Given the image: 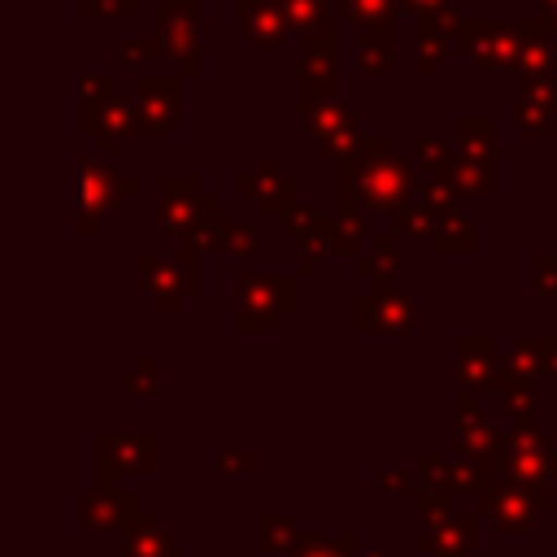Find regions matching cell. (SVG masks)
I'll list each match as a JSON object with an SVG mask.
<instances>
[{"mask_svg": "<svg viewBox=\"0 0 557 557\" xmlns=\"http://www.w3.org/2000/svg\"><path fill=\"white\" fill-rule=\"evenodd\" d=\"M535 339V348H540V357H544V374H548V383H553V392H557V331H540V335H531Z\"/></svg>", "mask_w": 557, "mask_h": 557, "instance_id": "cell-48", "label": "cell"}, {"mask_svg": "<svg viewBox=\"0 0 557 557\" xmlns=\"http://www.w3.org/2000/svg\"><path fill=\"white\" fill-rule=\"evenodd\" d=\"M196 22H200V0H161L157 4V35L165 39V52H170L178 78L200 74Z\"/></svg>", "mask_w": 557, "mask_h": 557, "instance_id": "cell-10", "label": "cell"}, {"mask_svg": "<svg viewBox=\"0 0 557 557\" xmlns=\"http://www.w3.org/2000/svg\"><path fill=\"white\" fill-rule=\"evenodd\" d=\"M379 487H392V492H405L409 487V474H383Z\"/></svg>", "mask_w": 557, "mask_h": 557, "instance_id": "cell-53", "label": "cell"}, {"mask_svg": "<svg viewBox=\"0 0 557 557\" xmlns=\"http://www.w3.org/2000/svg\"><path fill=\"white\" fill-rule=\"evenodd\" d=\"M339 17H348L357 30H379V26H396L400 9L396 0H339Z\"/></svg>", "mask_w": 557, "mask_h": 557, "instance_id": "cell-30", "label": "cell"}, {"mask_svg": "<svg viewBox=\"0 0 557 557\" xmlns=\"http://www.w3.org/2000/svg\"><path fill=\"white\" fill-rule=\"evenodd\" d=\"M218 218V196L200 187L196 174H161L157 178V231L187 239L196 226Z\"/></svg>", "mask_w": 557, "mask_h": 557, "instance_id": "cell-6", "label": "cell"}, {"mask_svg": "<svg viewBox=\"0 0 557 557\" xmlns=\"http://www.w3.org/2000/svg\"><path fill=\"white\" fill-rule=\"evenodd\" d=\"M357 157H361V183H357V200L361 209L374 218H396L413 196H418V165L409 152L396 148L392 135H361L357 139Z\"/></svg>", "mask_w": 557, "mask_h": 557, "instance_id": "cell-2", "label": "cell"}, {"mask_svg": "<svg viewBox=\"0 0 557 557\" xmlns=\"http://www.w3.org/2000/svg\"><path fill=\"white\" fill-rule=\"evenodd\" d=\"M218 466H222V470H244V474H248V470H257V457H252V453H222Z\"/></svg>", "mask_w": 557, "mask_h": 557, "instance_id": "cell-52", "label": "cell"}, {"mask_svg": "<svg viewBox=\"0 0 557 557\" xmlns=\"http://www.w3.org/2000/svg\"><path fill=\"white\" fill-rule=\"evenodd\" d=\"M413 479H418L422 496H457L453 492V461L440 453H422L413 461Z\"/></svg>", "mask_w": 557, "mask_h": 557, "instance_id": "cell-33", "label": "cell"}, {"mask_svg": "<svg viewBox=\"0 0 557 557\" xmlns=\"http://www.w3.org/2000/svg\"><path fill=\"white\" fill-rule=\"evenodd\" d=\"M335 44H339V17L309 35H296V113L300 117L335 100V78H339Z\"/></svg>", "mask_w": 557, "mask_h": 557, "instance_id": "cell-4", "label": "cell"}, {"mask_svg": "<svg viewBox=\"0 0 557 557\" xmlns=\"http://www.w3.org/2000/svg\"><path fill=\"white\" fill-rule=\"evenodd\" d=\"M505 440H509V435H500L487 418L457 422V457H466V461H483V466H492V461L505 453Z\"/></svg>", "mask_w": 557, "mask_h": 557, "instance_id": "cell-25", "label": "cell"}, {"mask_svg": "<svg viewBox=\"0 0 557 557\" xmlns=\"http://www.w3.org/2000/svg\"><path fill=\"white\" fill-rule=\"evenodd\" d=\"M396 9H400V13H413V17H422V13H440V9H453V0H396Z\"/></svg>", "mask_w": 557, "mask_h": 557, "instance_id": "cell-51", "label": "cell"}, {"mask_svg": "<svg viewBox=\"0 0 557 557\" xmlns=\"http://www.w3.org/2000/svg\"><path fill=\"white\" fill-rule=\"evenodd\" d=\"M500 374L522 379V383H535V379L544 374V357H540L535 339H518L513 348H505V357H500Z\"/></svg>", "mask_w": 557, "mask_h": 557, "instance_id": "cell-36", "label": "cell"}, {"mask_svg": "<svg viewBox=\"0 0 557 557\" xmlns=\"http://www.w3.org/2000/svg\"><path fill=\"white\" fill-rule=\"evenodd\" d=\"M226 226V252L231 257H252L257 252V218H239V213H222Z\"/></svg>", "mask_w": 557, "mask_h": 557, "instance_id": "cell-41", "label": "cell"}, {"mask_svg": "<svg viewBox=\"0 0 557 557\" xmlns=\"http://www.w3.org/2000/svg\"><path fill=\"white\" fill-rule=\"evenodd\" d=\"M553 191H557V178H553Z\"/></svg>", "mask_w": 557, "mask_h": 557, "instance_id": "cell-55", "label": "cell"}, {"mask_svg": "<svg viewBox=\"0 0 557 557\" xmlns=\"http://www.w3.org/2000/svg\"><path fill=\"white\" fill-rule=\"evenodd\" d=\"M352 540H357V535H335V540H318V544L305 540V544L292 548L287 557H352V548H357Z\"/></svg>", "mask_w": 557, "mask_h": 557, "instance_id": "cell-45", "label": "cell"}, {"mask_svg": "<svg viewBox=\"0 0 557 557\" xmlns=\"http://www.w3.org/2000/svg\"><path fill=\"white\" fill-rule=\"evenodd\" d=\"M278 4H283V17L296 35H309V30L339 17V0H278Z\"/></svg>", "mask_w": 557, "mask_h": 557, "instance_id": "cell-29", "label": "cell"}, {"mask_svg": "<svg viewBox=\"0 0 557 557\" xmlns=\"http://www.w3.org/2000/svg\"><path fill=\"white\" fill-rule=\"evenodd\" d=\"M496 165H483V161H466L457 157L453 170H448V183L457 187V196H492L496 191Z\"/></svg>", "mask_w": 557, "mask_h": 557, "instance_id": "cell-32", "label": "cell"}, {"mask_svg": "<svg viewBox=\"0 0 557 557\" xmlns=\"http://www.w3.org/2000/svg\"><path fill=\"white\" fill-rule=\"evenodd\" d=\"M461 26H466V17L457 9H440V13L413 17V74H422V78L440 74L444 57L457 52Z\"/></svg>", "mask_w": 557, "mask_h": 557, "instance_id": "cell-12", "label": "cell"}, {"mask_svg": "<svg viewBox=\"0 0 557 557\" xmlns=\"http://www.w3.org/2000/svg\"><path fill=\"white\" fill-rule=\"evenodd\" d=\"M453 374H457V387H496L500 379V361H496V339L487 331H461L453 339Z\"/></svg>", "mask_w": 557, "mask_h": 557, "instance_id": "cell-17", "label": "cell"}, {"mask_svg": "<svg viewBox=\"0 0 557 557\" xmlns=\"http://www.w3.org/2000/svg\"><path fill=\"white\" fill-rule=\"evenodd\" d=\"M513 126H518L522 135L544 139V135H553V131H557V109H548L544 100H531V96H522V91H518V104H513Z\"/></svg>", "mask_w": 557, "mask_h": 557, "instance_id": "cell-35", "label": "cell"}, {"mask_svg": "<svg viewBox=\"0 0 557 557\" xmlns=\"http://www.w3.org/2000/svg\"><path fill=\"white\" fill-rule=\"evenodd\" d=\"M152 57H170L161 35H122L117 39V65L122 70H135L139 61H152Z\"/></svg>", "mask_w": 557, "mask_h": 557, "instance_id": "cell-37", "label": "cell"}, {"mask_svg": "<svg viewBox=\"0 0 557 557\" xmlns=\"http://www.w3.org/2000/svg\"><path fill=\"white\" fill-rule=\"evenodd\" d=\"M453 405H457V422L483 418V413H479V392H474V387H457V400H453Z\"/></svg>", "mask_w": 557, "mask_h": 557, "instance_id": "cell-50", "label": "cell"}, {"mask_svg": "<svg viewBox=\"0 0 557 557\" xmlns=\"http://www.w3.org/2000/svg\"><path fill=\"white\" fill-rule=\"evenodd\" d=\"M235 22H239V35L257 48H278V39L292 30L278 0H235Z\"/></svg>", "mask_w": 557, "mask_h": 557, "instance_id": "cell-20", "label": "cell"}, {"mask_svg": "<svg viewBox=\"0 0 557 557\" xmlns=\"http://www.w3.org/2000/svg\"><path fill=\"white\" fill-rule=\"evenodd\" d=\"M540 13H553L557 17V0H540Z\"/></svg>", "mask_w": 557, "mask_h": 557, "instance_id": "cell-54", "label": "cell"}, {"mask_svg": "<svg viewBox=\"0 0 557 557\" xmlns=\"http://www.w3.org/2000/svg\"><path fill=\"white\" fill-rule=\"evenodd\" d=\"M178 248H191V252H226V226H222V213L209 218L205 226H196L187 239H178Z\"/></svg>", "mask_w": 557, "mask_h": 557, "instance_id": "cell-44", "label": "cell"}, {"mask_svg": "<svg viewBox=\"0 0 557 557\" xmlns=\"http://www.w3.org/2000/svg\"><path fill=\"white\" fill-rule=\"evenodd\" d=\"M157 4H161V0H157Z\"/></svg>", "mask_w": 557, "mask_h": 557, "instance_id": "cell-56", "label": "cell"}, {"mask_svg": "<svg viewBox=\"0 0 557 557\" xmlns=\"http://www.w3.org/2000/svg\"><path fill=\"white\" fill-rule=\"evenodd\" d=\"M453 152L466 161L496 165V117L492 113H457L453 117Z\"/></svg>", "mask_w": 557, "mask_h": 557, "instance_id": "cell-21", "label": "cell"}, {"mask_svg": "<svg viewBox=\"0 0 557 557\" xmlns=\"http://www.w3.org/2000/svg\"><path fill=\"white\" fill-rule=\"evenodd\" d=\"M83 17H135L139 0H78Z\"/></svg>", "mask_w": 557, "mask_h": 557, "instance_id": "cell-47", "label": "cell"}, {"mask_svg": "<svg viewBox=\"0 0 557 557\" xmlns=\"http://www.w3.org/2000/svg\"><path fill=\"white\" fill-rule=\"evenodd\" d=\"M531 39L557 44V17L553 13H522V17H466L457 57L479 65L483 74H513L518 57Z\"/></svg>", "mask_w": 557, "mask_h": 557, "instance_id": "cell-1", "label": "cell"}, {"mask_svg": "<svg viewBox=\"0 0 557 557\" xmlns=\"http://www.w3.org/2000/svg\"><path fill=\"white\" fill-rule=\"evenodd\" d=\"M283 231L296 244V274H313L322 252H331V235H335V213H326L318 200H296L283 218Z\"/></svg>", "mask_w": 557, "mask_h": 557, "instance_id": "cell-9", "label": "cell"}, {"mask_svg": "<svg viewBox=\"0 0 557 557\" xmlns=\"http://www.w3.org/2000/svg\"><path fill=\"white\" fill-rule=\"evenodd\" d=\"M374 239V222L361 205H348V209H335V235H331V252L339 257H357L366 244Z\"/></svg>", "mask_w": 557, "mask_h": 557, "instance_id": "cell-26", "label": "cell"}, {"mask_svg": "<svg viewBox=\"0 0 557 557\" xmlns=\"http://www.w3.org/2000/svg\"><path fill=\"white\" fill-rule=\"evenodd\" d=\"M396 261H400V235L396 231H374V239L352 257V270L361 278H374L379 292L396 287Z\"/></svg>", "mask_w": 557, "mask_h": 557, "instance_id": "cell-23", "label": "cell"}, {"mask_svg": "<svg viewBox=\"0 0 557 557\" xmlns=\"http://www.w3.org/2000/svg\"><path fill=\"white\" fill-rule=\"evenodd\" d=\"M152 466H157V435H148V431H113V435H100L104 492H113V474H148Z\"/></svg>", "mask_w": 557, "mask_h": 557, "instance_id": "cell-16", "label": "cell"}, {"mask_svg": "<svg viewBox=\"0 0 557 557\" xmlns=\"http://www.w3.org/2000/svg\"><path fill=\"white\" fill-rule=\"evenodd\" d=\"M300 126L313 139V148L326 152V157H344L361 139L357 135V100L352 96H335V100L318 104L309 117H300Z\"/></svg>", "mask_w": 557, "mask_h": 557, "instance_id": "cell-14", "label": "cell"}, {"mask_svg": "<svg viewBox=\"0 0 557 557\" xmlns=\"http://www.w3.org/2000/svg\"><path fill=\"white\" fill-rule=\"evenodd\" d=\"M413 152L422 161V174H448L457 152H453V139H431V135H418L413 139Z\"/></svg>", "mask_w": 557, "mask_h": 557, "instance_id": "cell-40", "label": "cell"}, {"mask_svg": "<svg viewBox=\"0 0 557 557\" xmlns=\"http://www.w3.org/2000/svg\"><path fill=\"white\" fill-rule=\"evenodd\" d=\"M157 374H161V357H157V352H144L135 366H126V370L117 374V387L131 392V396H135V392H139V396H152V392H157Z\"/></svg>", "mask_w": 557, "mask_h": 557, "instance_id": "cell-39", "label": "cell"}, {"mask_svg": "<svg viewBox=\"0 0 557 557\" xmlns=\"http://www.w3.org/2000/svg\"><path fill=\"white\" fill-rule=\"evenodd\" d=\"M300 305L296 274H239L235 278V326L248 335H270Z\"/></svg>", "mask_w": 557, "mask_h": 557, "instance_id": "cell-3", "label": "cell"}, {"mask_svg": "<svg viewBox=\"0 0 557 557\" xmlns=\"http://www.w3.org/2000/svg\"><path fill=\"white\" fill-rule=\"evenodd\" d=\"M135 287L157 296L161 313H174L183 300V274H178V257L165 252H139L135 257Z\"/></svg>", "mask_w": 557, "mask_h": 557, "instance_id": "cell-19", "label": "cell"}, {"mask_svg": "<svg viewBox=\"0 0 557 557\" xmlns=\"http://www.w3.org/2000/svg\"><path fill=\"white\" fill-rule=\"evenodd\" d=\"M296 531V522L283 513H261V548H300L305 540L300 535H292Z\"/></svg>", "mask_w": 557, "mask_h": 557, "instance_id": "cell-43", "label": "cell"}, {"mask_svg": "<svg viewBox=\"0 0 557 557\" xmlns=\"http://www.w3.org/2000/svg\"><path fill=\"white\" fill-rule=\"evenodd\" d=\"M522 96H531V100H544L548 109H557V65H553L544 78L527 83V87H522Z\"/></svg>", "mask_w": 557, "mask_h": 557, "instance_id": "cell-49", "label": "cell"}, {"mask_svg": "<svg viewBox=\"0 0 557 557\" xmlns=\"http://www.w3.org/2000/svg\"><path fill=\"white\" fill-rule=\"evenodd\" d=\"M548 505H553L548 492H522V487H500L487 500V509H492V518H496L500 531H531L535 527V513H544Z\"/></svg>", "mask_w": 557, "mask_h": 557, "instance_id": "cell-22", "label": "cell"}, {"mask_svg": "<svg viewBox=\"0 0 557 557\" xmlns=\"http://www.w3.org/2000/svg\"><path fill=\"white\" fill-rule=\"evenodd\" d=\"M492 392H496V400H500L505 418H513V426H531V418H535L531 383H522V379H509V374H500Z\"/></svg>", "mask_w": 557, "mask_h": 557, "instance_id": "cell-31", "label": "cell"}, {"mask_svg": "<svg viewBox=\"0 0 557 557\" xmlns=\"http://www.w3.org/2000/svg\"><path fill=\"white\" fill-rule=\"evenodd\" d=\"M418 544L435 557H457L474 544V518L453 509V496H422L418 500Z\"/></svg>", "mask_w": 557, "mask_h": 557, "instance_id": "cell-7", "label": "cell"}, {"mask_svg": "<svg viewBox=\"0 0 557 557\" xmlns=\"http://www.w3.org/2000/svg\"><path fill=\"white\" fill-rule=\"evenodd\" d=\"M178 126V74H139L135 78V131L170 135Z\"/></svg>", "mask_w": 557, "mask_h": 557, "instance_id": "cell-13", "label": "cell"}, {"mask_svg": "<svg viewBox=\"0 0 557 557\" xmlns=\"http://www.w3.org/2000/svg\"><path fill=\"white\" fill-rule=\"evenodd\" d=\"M122 557H174V544H170V535L144 513V518L126 531V540H122Z\"/></svg>", "mask_w": 557, "mask_h": 557, "instance_id": "cell-28", "label": "cell"}, {"mask_svg": "<svg viewBox=\"0 0 557 557\" xmlns=\"http://www.w3.org/2000/svg\"><path fill=\"white\" fill-rule=\"evenodd\" d=\"M74 91H78V113H91V109H104L122 96V78L117 74H83L74 83Z\"/></svg>", "mask_w": 557, "mask_h": 557, "instance_id": "cell-34", "label": "cell"}, {"mask_svg": "<svg viewBox=\"0 0 557 557\" xmlns=\"http://www.w3.org/2000/svg\"><path fill=\"white\" fill-rule=\"evenodd\" d=\"M435 248H440L444 257H474V252H479V226H474V218L461 213V209L440 213Z\"/></svg>", "mask_w": 557, "mask_h": 557, "instance_id": "cell-27", "label": "cell"}, {"mask_svg": "<svg viewBox=\"0 0 557 557\" xmlns=\"http://www.w3.org/2000/svg\"><path fill=\"white\" fill-rule=\"evenodd\" d=\"M352 61H357V74H366V78L392 74V65H396V26L357 30V48H352Z\"/></svg>", "mask_w": 557, "mask_h": 557, "instance_id": "cell-24", "label": "cell"}, {"mask_svg": "<svg viewBox=\"0 0 557 557\" xmlns=\"http://www.w3.org/2000/svg\"><path fill=\"white\" fill-rule=\"evenodd\" d=\"M500 466H505V483H509V487H522V492H548L553 440H548L544 431H535V426H518V431L505 440Z\"/></svg>", "mask_w": 557, "mask_h": 557, "instance_id": "cell-8", "label": "cell"}, {"mask_svg": "<svg viewBox=\"0 0 557 557\" xmlns=\"http://www.w3.org/2000/svg\"><path fill=\"white\" fill-rule=\"evenodd\" d=\"M392 222H396V235H426V239H435L440 213H435L426 200H418V196H413V200H409Z\"/></svg>", "mask_w": 557, "mask_h": 557, "instance_id": "cell-38", "label": "cell"}, {"mask_svg": "<svg viewBox=\"0 0 557 557\" xmlns=\"http://www.w3.org/2000/svg\"><path fill=\"white\" fill-rule=\"evenodd\" d=\"M235 191H239V196H252L257 209L270 213V218H283V213L300 200V191H296V174H283L274 152H257V165H252L248 174L235 178Z\"/></svg>", "mask_w": 557, "mask_h": 557, "instance_id": "cell-15", "label": "cell"}, {"mask_svg": "<svg viewBox=\"0 0 557 557\" xmlns=\"http://www.w3.org/2000/svg\"><path fill=\"white\" fill-rule=\"evenodd\" d=\"M531 287L540 296H557V252H535L531 257Z\"/></svg>", "mask_w": 557, "mask_h": 557, "instance_id": "cell-46", "label": "cell"}, {"mask_svg": "<svg viewBox=\"0 0 557 557\" xmlns=\"http://www.w3.org/2000/svg\"><path fill=\"white\" fill-rule=\"evenodd\" d=\"M413 322H418V305H413V296H405V292H379V287H370V292H361V296H352V326L361 331V335H405V331H413Z\"/></svg>", "mask_w": 557, "mask_h": 557, "instance_id": "cell-11", "label": "cell"}, {"mask_svg": "<svg viewBox=\"0 0 557 557\" xmlns=\"http://www.w3.org/2000/svg\"><path fill=\"white\" fill-rule=\"evenodd\" d=\"M135 191H139V178L117 170V161H109L100 152L78 157V231L96 235L100 222L109 213H117L122 200L135 196Z\"/></svg>", "mask_w": 557, "mask_h": 557, "instance_id": "cell-5", "label": "cell"}, {"mask_svg": "<svg viewBox=\"0 0 557 557\" xmlns=\"http://www.w3.org/2000/svg\"><path fill=\"white\" fill-rule=\"evenodd\" d=\"M78 131L91 135L100 144V157L117 161V148L126 135H135V96H117L113 104L104 109H91V113H78Z\"/></svg>", "mask_w": 557, "mask_h": 557, "instance_id": "cell-18", "label": "cell"}, {"mask_svg": "<svg viewBox=\"0 0 557 557\" xmlns=\"http://www.w3.org/2000/svg\"><path fill=\"white\" fill-rule=\"evenodd\" d=\"M418 200H426L435 213H453L457 209V187L448 183V174H418Z\"/></svg>", "mask_w": 557, "mask_h": 557, "instance_id": "cell-42", "label": "cell"}]
</instances>
